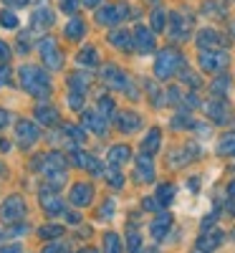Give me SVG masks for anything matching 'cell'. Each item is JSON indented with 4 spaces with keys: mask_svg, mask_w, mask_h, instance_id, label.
<instances>
[{
    "mask_svg": "<svg viewBox=\"0 0 235 253\" xmlns=\"http://www.w3.org/2000/svg\"><path fill=\"white\" fill-rule=\"evenodd\" d=\"M20 84H23V89L31 91L33 96H46L48 94V76L43 71H38L36 66L20 69Z\"/></svg>",
    "mask_w": 235,
    "mask_h": 253,
    "instance_id": "6da1fadb",
    "label": "cell"
},
{
    "mask_svg": "<svg viewBox=\"0 0 235 253\" xmlns=\"http://www.w3.org/2000/svg\"><path fill=\"white\" fill-rule=\"evenodd\" d=\"M180 63H182V58H180L175 51H162V53L157 56V63H155V74H157V79H169V76L177 71Z\"/></svg>",
    "mask_w": 235,
    "mask_h": 253,
    "instance_id": "7a4b0ae2",
    "label": "cell"
},
{
    "mask_svg": "<svg viewBox=\"0 0 235 253\" xmlns=\"http://www.w3.org/2000/svg\"><path fill=\"white\" fill-rule=\"evenodd\" d=\"M15 134H18L20 144H31V142H36V139H38V129H36V126H33L31 122H18Z\"/></svg>",
    "mask_w": 235,
    "mask_h": 253,
    "instance_id": "3957f363",
    "label": "cell"
},
{
    "mask_svg": "<svg viewBox=\"0 0 235 253\" xmlns=\"http://www.w3.org/2000/svg\"><path fill=\"white\" fill-rule=\"evenodd\" d=\"M225 61H228L225 53H202V56H200V63H202V69H205V71H215V69H220Z\"/></svg>",
    "mask_w": 235,
    "mask_h": 253,
    "instance_id": "277c9868",
    "label": "cell"
},
{
    "mask_svg": "<svg viewBox=\"0 0 235 253\" xmlns=\"http://www.w3.org/2000/svg\"><path fill=\"white\" fill-rule=\"evenodd\" d=\"M20 215H23V203H20L18 198H10L3 208V218L5 220H18Z\"/></svg>",
    "mask_w": 235,
    "mask_h": 253,
    "instance_id": "5b68a950",
    "label": "cell"
},
{
    "mask_svg": "<svg viewBox=\"0 0 235 253\" xmlns=\"http://www.w3.org/2000/svg\"><path fill=\"white\" fill-rule=\"evenodd\" d=\"M169 225H172V218L169 215H159L155 223H152V236L159 241V238H164V233L169 230Z\"/></svg>",
    "mask_w": 235,
    "mask_h": 253,
    "instance_id": "8992f818",
    "label": "cell"
},
{
    "mask_svg": "<svg viewBox=\"0 0 235 253\" xmlns=\"http://www.w3.org/2000/svg\"><path fill=\"white\" fill-rule=\"evenodd\" d=\"M137 175L142 177V180H152L155 177V167H152V160L149 157H139V162H137Z\"/></svg>",
    "mask_w": 235,
    "mask_h": 253,
    "instance_id": "52a82bcc",
    "label": "cell"
},
{
    "mask_svg": "<svg viewBox=\"0 0 235 253\" xmlns=\"http://www.w3.org/2000/svg\"><path fill=\"white\" fill-rule=\"evenodd\" d=\"M71 200H74L76 205H78V203L86 205V203L91 200V187H89V185H76L74 193H71Z\"/></svg>",
    "mask_w": 235,
    "mask_h": 253,
    "instance_id": "ba28073f",
    "label": "cell"
},
{
    "mask_svg": "<svg viewBox=\"0 0 235 253\" xmlns=\"http://www.w3.org/2000/svg\"><path fill=\"white\" fill-rule=\"evenodd\" d=\"M137 46H139V51H152L155 38H152V33H149L147 28H137Z\"/></svg>",
    "mask_w": 235,
    "mask_h": 253,
    "instance_id": "9c48e42d",
    "label": "cell"
},
{
    "mask_svg": "<svg viewBox=\"0 0 235 253\" xmlns=\"http://www.w3.org/2000/svg\"><path fill=\"white\" fill-rule=\"evenodd\" d=\"M139 117L137 114H121L119 117V126H121V132H134L137 126H139Z\"/></svg>",
    "mask_w": 235,
    "mask_h": 253,
    "instance_id": "30bf717a",
    "label": "cell"
},
{
    "mask_svg": "<svg viewBox=\"0 0 235 253\" xmlns=\"http://www.w3.org/2000/svg\"><path fill=\"white\" fill-rule=\"evenodd\" d=\"M218 152L220 155H235V134H225L218 142Z\"/></svg>",
    "mask_w": 235,
    "mask_h": 253,
    "instance_id": "8fae6325",
    "label": "cell"
},
{
    "mask_svg": "<svg viewBox=\"0 0 235 253\" xmlns=\"http://www.w3.org/2000/svg\"><path fill=\"white\" fill-rule=\"evenodd\" d=\"M106 74H109V76H104V81H109L112 84V86H126V79H124V74L121 71H117V69H106Z\"/></svg>",
    "mask_w": 235,
    "mask_h": 253,
    "instance_id": "7c38bea8",
    "label": "cell"
},
{
    "mask_svg": "<svg viewBox=\"0 0 235 253\" xmlns=\"http://www.w3.org/2000/svg\"><path fill=\"white\" fill-rule=\"evenodd\" d=\"M126 157H129V147H114V150L109 152V160H112V165H121Z\"/></svg>",
    "mask_w": 235,
    "mask_h": 253,
    "instance_id": "4fadbf2b",
    "label": "cell"
},
{
    "mask_svg": "<svg viewBox=\"0 0 235 253\" xmlns=\"http://www.w3.org/2000/svg\"><path fill=\"white\" fill-rule=\"evenodd\" d=\"M142 147H144V152H155L157 147H159V132L152 129V132H149V137L142 142Z\"/></svg>",
    "mask_w": 235,
    "mask_h": 253,
    "instance_id": "5bb4252c",
    "label": "cell"
},
{
    "mask_svg": "<svg viewBox=\"0 0 235 253\" xmlns=\"http://www.w3.org/2000/svg\"><path fill=\"white\" fill-rule=\"evenodd\" d=\"M83 31H86V28H83V23L74 18L71 23H69V28H66V36H69V38H81V36H83Z\"/></svg>",
    "mask_w": 235,
    "mask_h": 253,
    "instance_id": "9a60e30c",
    "label": "cell"
},
{
    "mask_svg": "<svg viewBox=\"0 0 235 253\" xmlns=\"http://www.w3.org/2000/svg\"><path fill=\"white\" fill-rule=\"evenodd\" d=\"M220 238H223L220 230H218V233H212V236H205V241H200V248H202V251H212V248L220 243Z\"/></svg>",
    "mask_w": 235,
    "mask_h": 253,
    "instance_id": "2e32d148",
    "label": "cell"
},
{
    "mask_svg": "<svg viewBox=\"0 0 235 253\" xmlns=\"http://www.w3.org/2000/svg\"><path fill=\"white\" fill-rule=\"evenodd\" d=\"M0 23H3L5 28H18V15L5 10V13H0Z\"/></svg>",
    "mask_w": 235,
    "mask_h": 253,
    "instance_id": "e0dca14e",
    "label": "cell"
},
{
    "mask_svg": "<svg viewBox=\"0 0 235 253\" xmlns=\"http://www.w3.org/2000/svg\"><path fill=\"white\" fill-rule=\"evenodd\" d=\"M172 195H175V187H172V185H162V187L157 190L159 203H169V200H172Z\"/></svg>",
    "mask_w": 235,
    "mask_h": 253,
    "instance_id": "ac0fdd59",
    "label": "cell"
},
{
    "mask_svg": "<svg viewBox=\"0 0 235 253\" xmlns=\"http://www.w3.org/2000/svg\"><path fill=\"white\" fill-rule=\"evenodd\" d=\"M104 246H106V253H121V243L117 236H106Z\"/></svg>",
    "mask_w": 235,
    "mask_h": 253,
    "instance_id": "d6986e66",
    "label": "cell"
},
{
    "mask_svg": "<svg viewBox=\"0 0 235 253\" xmlns=\"http://www.w3.org/2000/svg\"><path fill=\"white\" fill-rule=\"evenodd\" d=\"M215 36H218V33L205 31V33H202V38H197V43H200L202 48H205V46H215V43H218V38H215Z\"/></svg>",
    "mask_w": 235,
    "mask_h": 253,
    "instance_id": "ffe728a7",
    "label": "cell"
},
{
    "mask_svg": "<svg viewBox=\"0 0 235 253\" xmlns=\"http://www.w3.org/2000/svg\"><path fill=\"white\" fill-rule=\"evenodd\" d=\"M175 18V28H172V36L175 38H185L182 33L187 31V23H185V20H180V15H172Z\"/></svg>",
    "mask_w": 235,
    "mask_h": 253,
    "instance_id": "44dd1931",
    "label": "cell"
},
{
    "mask_svg": "<svg viewBox=\"0 0 235 253\" xmlns=\"http://www.w3.org/2000/svg\"><path fill=\"white\" fill-rule=\"evenodd\" d=\"M86 124L94 132H104V119H96V114H86Z\"/></svg>",
    "mask_w": 235,
    "mask_h": 253,
    "instance_id": "7402d4cb",
    "label": "cell"
},
{
    "mask_svg": "<svg viewBox=\"0 0 235 253\" xmlns=\"http://www.w3.org/2000/svg\"><path fill=\"white\" fill-rule=\"evenodd\" d=\"M152 26H155V31H162V28H164V13H162V10H155Z\"/></svg>",
    "mask_w": 235,
    "mask_h": 253,
    "instance_id": "603a6c76",
    "label": "cell"
},
{
    "mask_svg": "<svg viewBox=\"0 0 235 253\" xmlns=\"http://www.w3.org/2000/svg\"><path fill=\"white\" fill-rule=\"evenodd\" d=\"M53 117H56V112H53V109H38V119H40V122L51 124V122H53Z\"/></svg>",
    "mask_w": 235,
    "mask_h": 253,
    "instance_id": "cb8c5ba5",
    "label": "cell"
},
{
    "mask_svg": "<svg viewBox=\"0 0 235 253\" xmlns=\"http://www.w3.org/2000/svg\"><path fill=\"white\" fill-rule=\"evenodd\" d=\"M78 61H83V63H96V58H94V51L91 48H86L81 56H78Z\"/></svg>",
    "mask_w": 235,
    "mask_h": 253,
    "instance_id": "d4e9b609",
    "label": "cell"
},
{
    "mask_svg": "<svg viewBox=\"0 0 235 253\" xmlns=\"http://www.w3.org/2000/svg\"><path fill=\"white\" fill-rule=\"evenodd\" d=\"M139 246H142L139 236H129V253H139Z\"/></svg>",
    "mask_w": 235,
    "mask_h": 253,
    "instance_id": "484cf974",
    "label": "cell"
},
{
    "mask_svg": "<svg viewBox=\"0 0 235 253\" xmlns=\"http://www.w3.org/2000/svg\"><path fill=\"white\" fill-rule=\"evenodd\" d=\"M8 58H10V48L0 41V61H8Z\"/></svg>",
    "mask_w": 235,
    "mask_h": 253,
    "instance_id": "4316f807",
    "label": "cell"
},
{
    "mask_svg": "<svg viewBox=\"0 0 235 253\" xmlns=\"http://www.w3.org/2000/svg\"><path fill=\"white\" fill-rule=\"evenodd\" d=\"M40 233H43V236H58V233H61V228H43Z\"/></svg>",
    "mask_w": 235,
    "mask_h": 253,
    "instance_id": "83f0119b",
    "label": "cell"
},
{
    "mask_svg": "<svg viewBox=\"0 0 235 253\" xmlns=\"http://www.w3.org/2000/svg\"><path fill=\"white\" fill-rule=\"evenodd\" d=\"M8 124V112H0V126Z\"/></svg>",
    "mask_w": 235,
    "mask_h": 253,
    "instance_id": "f1b7e54d",
    "label": "cell"
},
{
    "mask_svg": "<svg viewBox=\"0 0 235 253\" xmlns=\"http://www.w3.org/2000/svg\"><path fill=\"white\" fill-rule=\"evenodd\" d=\"M5 76H8V71H5V69H0V86L5 84Z\"/></svg>",
    "mask_w": 235,
    "mask_h": 253,
    "instance_id": "f546056e",
    "label": "cell"
},
{
    "mask_svg": "<svg viewBox=\"0 0 235 253\" xmlns=\"http://www.w3.org/2000/svg\"><path fill=\"white\" fill-rule=\"evenodd\" d=\"M96 3H101V0H83V5H89V8H94Z\"/></svg>",
    "mask_w": 235,
    "mask_h": 253,
    "instance_id": "4dcf8cb0",
    "label": "cell"
},
{
    "mask_svg": "<svg viewBox=\"0 0 235 253\" xmlns=\"http://www.w3.org/2000/svg\"><path fill=\"white\" fill-rule=\"evenodd\" d=\"M3 253H20V251H18V246H13V248H3Z\"/></svg>",
    "mask_w": 235,
    "mask_h": 253,
    "instance_id": "1f68e13d",
    "label": "cell"
},
{
    "mask_svg": "<svg viewBox=\"0 0 235 253\" xmlns=\"http://www.w3.org/2000/svg\"><path fill=\"white\" fill-rule=\"evenodd\" d=\"M228 193H230V195H235V182H233V185L228 187Z\"/></svg>",
    "mask_w": 235,
    "mask_h": 253,
    "instance_id": "d6a6232c",
    "label": "cell"
},
{
    "mask_svg": "<svg viewBox=\"0 0 235 253\" xmlns=\"http://www.w3.org/2000/svg\"><path fill=\"white\" fill-rule=\"evenodd\" d=\"M233 210H235V208H233Z\"/></svg>",
    "mask_w": 235,
    "mask_h": 253,
    "instance_id": "836d02e7",
    "label": "cell"
}]
</instances>
